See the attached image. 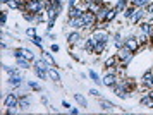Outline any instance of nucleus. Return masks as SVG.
Masks as SVG:
<instances>
[{
    "label": "nucleus",
    "instance_id": "6",
    "mask_svg": "<svg viewBox=\"0 0 153 115\" xmlns=\"http://www.w3.org/2000/svg\"><path fill=\"white\" fill-rule=\"evenodd\" d=\"M143 82H145V86L152 88L153 86V72H146V74L143 76Z\"/></svg>",
    "mask_w": 153,
    "mask_h": 115
},
{
    "label": "nucleus",
    "instance_id": "12",
    "mask_svg": "<svg viewBox=\"0 0 153 115\" xmlns=\"http://www.w3.org/2000/svg\"><path fill=\"white\" fill-rule=\"evenodd\" d=\"M17 64H19V67H22V69H28L29 67V62L24 60L22 57H17Z\"/></svg>",
    "mask_w": 153,
    "mask_h": 115
},
{
    "label": "nucleus",
    "instance_id": "16",
    "mask_svg": "<svg viewBox=\"0 0 153 115\" xmlns=\"http://www.w3.org/2000/svg\"><path fill=\"white\" fill-rule=\"evenodd\" d=\"M102 107H103V110H112L114 108V105H112L110 102H102Z\"/></svg>",
    "mask_w": 153,
    "mask_h": 115
},
{
    "label": "nucleus",
    "instance_id": "2",
    "mask_svg": "<svg viewBox=\"0 0 153 115\" xmlns=\"http://www.w3.org/2000/svg\"><path fill=\"white\" fill-rule=\"evenodd\" d=\"M17 105H19V102H17L16 95H9L7 98H5V107H7V108H16Z\"/></svg>",
    "mask_w": 153,
    "mask_h": 115
},
{
    "label": "nucleus",
    "instance_id": "21",
    "mask_svg": "<svg viewBox=\"0 0 153 115\" xmlns=\"http://www.w3.org/2000/svg\"><path fill=\"white\" fill-rule=\"evenodd\" d=\"M7 22V14H2V24H5Z\"/></svg>",
    "mask_w": 153,
    "mask_h": 115
},
{
    "label": "nucleus",
    "instance_id": "24",
    "mask_svg": "<svg viewBox=\"0 0 153 115\" xmlns=\"http://www.w3.org/2000/svg\"><path fill=\"white\" fill-rule=\"evenodd\" d=\"M47 60H48L50 64H52V65H55V62H53V59H52V57H50V55H47Z\"/></svg>",
    "mask_w": 153,
    "mask_h": 115
},
{
    "label": "nucleus",
    "instance_id": "25",
    "mask_svg": "<svg viewBox=\"0 0 153 115\" xmlns=\"http://www.w3.org/2000/svg\"><path fill=\"white\" fill-rule=\"evenodd\" d=\"M29 86H31L33 89H40V88H38V84H36V82H29Z\"/></svg>",
    "mask_w": 153,
    "mask_h": 115
},
{
    "label": "nucleus",
    "instance_id": "7",
    "mask_svg": "<svg viewBox=\"0 0 153 115\" xmlns=\"http://www.w3.org/2000/svg\"><path fill=\"white\" fill-rule=\"evenodd\" d=\"M141 105H145V107H148V108H153V96L152 95L143 96V98H141Z\"/></svg>",
    "mask_w": 153,
    "mask_h": 115
},
{
    "label": "nucleus",
    "instance_id": "28",
    "mask_svg": "<svg viewBox=\"0 0 153 115\" xmlns=\"http://www.w3.org/2000/svg\"><path fill=\"white\" fill-rule=\"evenodd\" d=\"M2 2H4V4H7V2H10V0H2Z\"/></svg>",
    "mask_w": 153,
    "mask_h": 115
},
{
    "label": "nucleus",
    "instance_id": "13",
    "mask_svg": "<svg viewBox=\"0 0 153 115\" xmlns=\"http://www.w3.org/2000/svg\"><path fill=\"white\" fill-rule=\"evenodd\" d=\"M115 62H117V57H110V59H107V60H105V67H114Z\"/></svg>",
    "mask_w": 153,
    "mask_h": 115
},
{
    "label": "nucleus",
    "instance_id": "30",
    "mask_svg": "<svg viewBox=\"0 0 153 115\" xmlns=\"http://www.w3.org/2000/svg\"><path fill=\"white\" fill-rule=\"evenodd\" d=\"M152 36H153V33H152Z\"/></svg>",
    "mask_w": 153,
    "mask_h": 115
},
{
    "label": "nucleus",
    "instance_id": "11",
    "mask_svg": "<svg viewBox=\"0 0 153 115\" xmlns=\"http://www.w3.org/2000/svg\"><path fill=\"white\" fill-rule=\"evenodd\" d=\"M48 76H50V79H53V81H60V76L57 74V72H55L52 67L48 69Z\"/></svg>",
    "mask_w": 153,
    "mask_h": 115
},
{
    "label": "nucleus",
    "instance_id": "5",
    "mask_svg": "<svg viewBox=\"0 0 153 115\" xmlns=\"http://www.w3.org/2000/svg\"><path fill=\"white\" fill-rule=\"evenodd\" d=\"M71 26L72 27H84L83 16H81V17H72V19H71Z\"/></svg>",
    "mask_w": 153,
    "mask_h": 115
},
{
    "label": "nucleus",
    "instance_id": "26",
    "mask_svg": "<svg viewBox=\"0 0 153 115\" xmlns=\"http://www.w3.org/2000/svg\"><path fill=\"white\" fill-rule=\"evenodd\" d=\"M90 93H91V95H93V96H98V95H100V93H98V91H97V89H91V91H90Z\"/></svg>",
    "mask_w": 153,
    "mask_h": 115
},
{
    "label": "nucleus",
    "instance_id": "27",
    "mask_svg": "<svg viewBox=\"0 0 153 115\" xmlns=\"http://www.w3.org/2000/svg\"><path fill=\"white\" fill-rule=\"evenodd\" d=\"M62 105H64V107H65V108H71V105H69V103H67V102H65V100H64V102H62Z\"/></svg>",
    "mask_w": 153,
    "mask_h": 115
},
{
    "label": "nucleus",
    "instance_id": "14",
    "mask_svg": "<svg viewBox=\"0 0 153 115\" xmlns=\"http://www.w3.org/2000/svg\"><path fill=\"white\" fill-rule=\"evenodd\" d=\"M19 107H21V108H29V98H22L21 102H19Z\"/></svg>",
    "mask_w": 153,
    "mask_h": 115
},
{
    "label": "nucleus",
    "instance_id": "3",
    "mask_svg": "<svg viewBox=\"0 0 153 115\" xmlns=\"http://www.w3.org/2000/svg\"><path fill=\"white\" fill-rule=\"evenodd\" d=\"M93 38H95V40H97L98 43H107V41H108V34L103 33V31H95Z\"/></svg>",
    "mask_w": 153,
    "mask_h": 115
},
{
    "label": "nucleus",
    "instance_id": "20",
    "mask_svg": "<svg viewBox=\"0 0 153 115\" xmlns=\"http://www.w3.org/2000/svg\"><path fill=\"white\" fill-rule=\"evenodd\" d=\"M33 41H35V45H38V47H42V40H40L38 36H36V38H35V40H33Z\"/></svg>",
    "mask_w": 153,
    "mask_h": 115
},
{
    "label": "nucleus",
    "instance_id": "4",
    "mask_svg": "<svg viewBox=\"0 0 153 115\" xmlns=\"http://www.w3.org/2000/svg\"><path fill=\"white\" fill-rule=\"evenodd\" d=\"M126 47L129 48L131 52H136V50H138V47H139V41L134 40V38H129V40L126 41Z\"/></svg>",
    "mask_w": 153,
    "mask_h": 115
},
{
    "label": "nucleus",
    "instance_id": "18",
    "mask_svg": "<svg viewBox=\"0 0 153 115\" xmlns=\"http://www.w3.org/2000/svg\"><path fill=\"white\" fill-rule=\"evenodd\" d=\"M124 9H126V0H120L117 4V9L115 10H124Z\"/></svg>",
    "mask_w": 153,
    "mask_h": 115
},
{
    "label": "nucleus",
    "instance_id": "10",
    "mask_svg": "<svg viewBox=\"0 0 153 115\" xmlns=\"http://www.w3.org/2000/svg\"><path fill=\"white\" fill-rule=\"evenodd\" d=\"M79 40H81V38H79V33H72V34H69V43H71V45L77 43Z\"/></svg>",
    "mask_w": 153,
    "mask_h": 115
},
{
    "label": "nucleus",
    "instance_id": "9",
    "mask_svg": "<svg viewBox=\"0 0 153 115\" xmlns=\"http://www.w3.org/2000/svg\"><path fill=\"white\" fill-rule=\"evenodd\" d=\"M21 81H22V79L17 74H12L10 77H9V82H10V84H14V86H19V84H21Z\"/></svg>",
    "mask_w": 153,
    "mask_h": 115
},
{
    "label": "nucleus",
    "instance_id": "8",
    "mask_svg": "<svg viewBox=\"0 0 153 115\" xmlns=\"http://www.w3.org/2000/svg\"><path fill=\"white\" fill-rule=\"evenodd\" d=\"M103 84L105 86H115V76L114 74H108L103 77Z\"/></svg>",
    "mask_w": 153,
    "mask_h": 115
},
{
    "label": "nucleus",
    "instance_id": "1",
    "mask_svg": "<svg viewBox=\"0 0 153 115\" xmlns=\"http://www.w3.org/2000/svg\"><path fill=\"white\" fill-rule=\"evenodd\" d=\"M83 21H84V27H91L97 21V14L88 10V12H83Z\"/></svg>",
    "mask_w": 153,
    "mask_h": 115
},
{
    "label": "nucleus",
    "instance_id": "22",
    "mask_svg": "<svg viewBox=\"0 0 153 115\" xmlns=\"http://www.w3.org/2000/svg\"><path fill=\"white\" fill-rule=\"evenodd\" d=\"M146 10H148L150 14H153V4H150V5L146 7Z\"/></svg>",
    "mask_w": 153,
    "mask_h": 115
},
{
    "label": "nucleus",
    "instance_id": "19",
    "mask_svg": "<svg viewBox=\"0 0 153 115\" xmlns=\"http://www.w3.org/2000/svg\"><path fill=\"white\" fill-rule=\"evenodd\" d=\"M90 76H91V79H93L95 82H102V81H100V77H98V74H97V72H93V70H91V72H90Z\"/></svg>",
    "mask_w": 153,
    "mask_h": 115
},
{
    "label": "nucleus",
    "instance_id": "17",
    "mask_svg": "<svg viewBox=\"0 0 153 115\" xmlns=\"http://www.w3.org/2000/svg\"><path fill=\"white\" fill-rule=\"evenodd\" d=\"M76 102H77V103H81L83 107H86V100H84L81 95H76Z\"/></svg>",
    "mask_w": 153,
    "mask_h": 115
},
{
    "label": "nucleus",
    "instance_id": "29",
    "mask_svg": "<svg viewBox=\"0 0 153 115\" xmlns=\"http://www.w3.org/2000/svg\"><path fill=\"white\" fill-rule=\"evenodd\" d=\"M38 2H43V0H38Z\"/></svg>",
    "mask_w": 153,
    "mask_h": 115
},
{
    "label": "nucleus",
    "instance_id": "15",
    "mask_svg": "<svg viewBox=\"0 0 153 115\" xmlns=\"http://www.w3.org/2000/svg\"><path fill=\"white\" fill-rule=\"evenodd\" d=\"M115 14H117V10H108V14H107V17H105V22H108V21H112L114 17H115Z\"/></svg>",
    "mask_w": 153,
    "mask_h": 115
},
{
    "label": "nucleus",
    "instance_id": "23",
    "mask_svg": "<svg viewBox=\"0 0 153 115\" xmlns=\"http://www.w3.org/2000/svg\"><path fill=\"white\" fill-rule=\"evenodd\" d=\"M28 34H29V36H35V27H31V29H28Z\"/></svg>",
    "mask_w": 153,
    "mask_h": 115
}]
</instances>
